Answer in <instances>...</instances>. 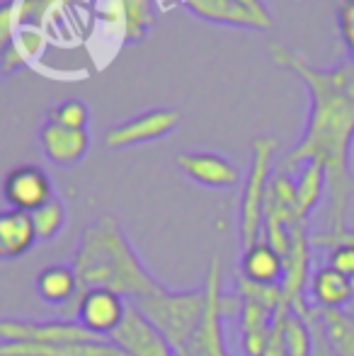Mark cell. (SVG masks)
I'll return each instance as SVG.
<instances>
[{
    "label": "cell",
    "mask_w": 354,
    "mask_h": 356,
    "mask_svg": "<svg viewBox=\"0 0 354 356\" xmlns=\"http://www.w3.org/2000/svg\"><path fill=\"white\" fill-rule=\"evenodd\" d=\"M269 51L279 66L291 71L308 90L306 127L277 170L293 172L306 160H318L328 175L330 230H345L347 204L354 194V63L342 58L330 68H318L282 44H272Z\"/></svg>",
    "instance_id": "obj_1"
},
{
    "label": "cell",
    "mask_w": 354,
    "mask_h": 356,
    "mask_svg": "<svg viewBox=\"0 0 354 356\" xmlns=\"http://www.w3.org/2000/svg\"><path fill=\"white\" fill-rule=\"evenodd\" d=\"M71 267L78 277L81 296L92 289H104L122 298L127 296L138 300L166 289L138 259L127 233L112 216H99L83 230Z\"/></svg>",
    "instance_id": "obj_2"
},
{
    "label": "cell",
    "mask_w": 354,
    "mask_h": 356,
    "mask_svg": "<svg viewBox=\"0 0 354 356\" xmlns=\"http://www.w3.org/2000/svg\"><path fill=\"white\" fill-rule=\"evenodd\" d=\"M131 303L172 344V349L179 356L184 344L189 342V337L197 330L199 320H202L204 305H207V293H204V289H192V291L163 289L158 293L131 300Z\"/></svg>",
    "instance_id": "obj_3"
},
{
    "label": "cell",
    "mask_w": 354,
    "mask_h": 356,
    "mask_svg": "<svg viewBox=\"0 0 354 356\" xmlns=\"http://www.w3.org/2000/svg\"><path fill=\"white\" fill-rule=\"evenodd\" d=\"M277 141L274 138H257L252 145L250 172L246 177L241 197V243L243 250L262 240V223H265V199L267 189L272 182V163L277 153Z\"/></svg>",
    "instance_id": "obj_4"
},
{
    "label": "cell",
    "mask_w": 354,
    "mask_h": 356,
    "mask_svg": "<svg viewBox=\"0 0 354 356\" xmlns=\"http://www.w3.org/2000/svg\"><path fill=\"white\" fill-rule=\"evenodd\" d=\"M207 305L204 315L199 320L197 330L184 344L179 356H231L223 334V315H226V296H223V282H221V257H214L207 272Z\"/></svg>",
    "instance_id": "obj_5"
},
{
    "label": "cell",
    "mask_w": 354,
    "mask_h": 356,
    "mask_svg": "<svg viewBox=\"0 0 354 356\" xmlns=\"http://www.w3.org/2000/svg\"><path fill=\"white\" fill-rule=\"evenodd\" d=\"M308 282H311V235L306 223H301L291 230V245L284 254V277L279 284L284 305L296 315H301L311 305L306 300Z\"/></svg>",
    "instance_id": "obj_6"
},
{
    "label": "cell",
    "mask_w": 354,
    "mask_h": 356,
    "mask_svg": "<svg viewBox=\"0 0 354 356\" xmlns=\"http://www.w3.org/2000/svg\"><path fill=\"white\" fill-rule=\"evenodd\" d=\"M182 122V114L170 107H158L146 109V112L136 114V117L127 119V122L117 124L107 131L104 145L107 148H131V145L161 141L168 134H172Z\"/></svg>",
    "instance_id": "obj_7"
},
{
    "label": "cell",
    "mask_w": 354,
    "mask_h": 356,
    "mask_svg": "<svg viewBox=\"0 0 354 356\" xmlns=\"http://www.w3.org/2000/svg\"><path fill=\"white\" fill-rule=\"evenodd\" d=\"M129 305L124 303V298L114 291L104 289H92L78 298L76 310H73V320L81 327H86L95 337L109 339L119 330V325L124 323Z\"/></svg>",
    "instance_id": "obj_8"
},
{
    "label": "cell",
    "mask_w": 354,
    "mask_h": 356,
    "mask_svg": "<svg viewBox=\"0 0 354 356\" xmlns=\"http://www.w3.org/2000/svg\"><path fill=\"white\" fill-rule=\"evenodd\" d=\"M109 342L117 344L127 356H177L172 344L138 313L134 303L127 308L124 323L109 337Z\"/></svg>",
    "instance_id": "obj_9"
},
{
    "label": "cell",
    "mask_w": 354,
    "mask_h": 356,
    "mask_svg": "<svg viewBox=\"0 0 354 356\" xmlns=\"http://www.w3.org/2000/svg\"><path fill=\"white\" fill-rule=\"evenodd\" d=\"M3 197L10 209L32 213L54 197V184L39 165H19L3 179Z\"/></svg>",
    "instance_id": "obj_10"
},
{
    "label": "cell",
    "mask_w": 354,
    "mask_h": 356,
    "mask_svg": "<svg viewBox=\"0 0 354 356\" xmlns=\"http://www.w3.org/2000/svg\"><path fill=\"white\" fill-rule=\"evenodd\" d=\"M177 168L192 182L209 189H228L241 182V170L228 158L211 150H187L177 155Z\"/></svg>",
    "instance_id": "obj_11"
},
{
    "label": "cell",
    "mask_w": 354,
    "mask_h": 356,
    "mask_svg": "<svg viewBox=\"0 0 354 356\" xmlns=\"http://www.w3.org/2000/svg\"><path fill=\"white\" fill-rule=\"evenodd\" d=\"M39 145L54 165L71 168L88 155L90 134L88 129H71L56 122H44L39 129Z\"/></svg>",
    "instance_id": "obj_12"
},
{
    "label": "cell",
    "mask_w": 354,
    "mask_h": 356,
    "mask_svg": "<svg viewBox=\"0 0 354 356\" xmlns=\"http://www.w3.org/2000/svg\"><path fill=\"white\" fill-rule=\"evenodd\" d=\"M37 296L49 305L61 308L63 320L73 318V310L81 298V286H78V277L73 272L71 264H49L37 274L34 282Z\"/></svg>",
    "instance_id": "obj_13"
},
{
    "label": "cell",
    "mask_w": 354,
    "mask_h": 356,
    "mask_svg": "<svg viewBox=\"0 0 354 356\" xmlns=\"http://www.w3.org/2000/svg\"><path fill=\"white\" fill-rule=\"evenodd\" d=\"M0 356H127L109 339L97 342H0Z\"/></svg>",
    "instance_id": "obj_14"
},
{
    "label": "cell",
    "mask_w": 354,
    "mask_h": 356,
    "mask_svg": "<svg viewBox=\"0 0 354 356\" xmlns=\"http://www.w3.org/2000/svg\"><path fill=\"white\" fill-rule=\"evenodd\" d=\"M308 296L313 300V308L318 310H345L354 300L350 279L328 264L311 274Z\"/></svg>",
    "instance_id": "obj_15"
},
{
    "label": "cell",
    "mask_w": 354,
    "mask_h": 356,
    "mask_svg": "<svg viewBox=\"0 0 354 356\" xmlns=\"http://www.w3.org/2000/svg\"><path fill=\"white\" fill-rule=\"evenodd\" d=\"M37 245V233H34L32 216L8 209L0 211V259L13 262L29 252Z\"/></svg>",
    "instance_id": "obj_16"
},
{
    "label": "cell",
    "mask_w": 354,
    "mask_h": 356,
    "mask_svg": "<svg viewBox=\"0 0 354 356\" xmlns=\"http://www.w3.org/2000/svg\"><path fill=\"white\" fill-rule=\"evenodd\" d=\"M241 277L260 286H279L284 277V257L267 240H257L243 250Z\"/></svg>",
    "instance_id": "obj_17"
},
{
    "label": "cell",
    "mask_w": 354,
    "mask_h": 356,
    "mask_svg": "<svg viewBox=\"0 0 354 356\" xmlns=\"http://www.w3.org/2000/svg\"><path fill=\"white\" fill-rule=\"evenodd\" d=\"M293 194H296V216L306 223L313 209L321 204L323 194L328 192V175L318 160H306L293 172Z\"/></svg>",
    "instance_id": "obj_18"
},
{
    "label": "cell",
    "mask_w": 354,
    "mask_h": 356,
    "mask_svg": "<svg viewBox=\"0 0 354 356\" xmlns=\"http://www.w3.org/2000/svg\"><path fill=\"white\" fill-rule=\"evenodd\" d=\"M184 8L192 10L197 17L218 24H233V27L262 29L260 22L248 10H243L236 0H179Z\"/></svg>",
    "instance_id": "obj_19"
},
{
    "label": "cell",
    "mask_w": 354,
    "mask_h": 356,
    "mask_svg": "<svg viewBox=\"0 0 354 356\" xmlns=\"http://www.w3.org/2000/svg\"><path fill=\"white\" fill-rule=\"evenodd\" d=\"M335 356H354V318L345 310H318Z\"/></svg>",
    "instance_id": "obj_20"
},
{
    "label": "cell",
    "mask_w": 354,
    "mask_h": 356,
    "mask_svg": "<svg viewBox=\"0 0 354 356\" xmlns=\"http://www.w3.org/2000/svg\"><path fill=\"white\" fill-rule=\"evenodd\" d=\"M124 15V42H138L153 27V3L151 0H119Z\"/></svg>",
    "instance_id": "obj_21"
},
{
    "label": "cell",
    "mask_w": 354,
    "mask_h": 356,
    "mask_svg": "<svg viewBox=\"0 0 354 356\" xmlns=\"http://www.w3.org/2000/svg\"><path fill=\"white\" fill-rule=\"evenodd\" d=\"M29 216H32V225H34V233H37V240H42V243H49V240L56 238V235L63 230L66 218H68L66 204H63L58 197H51L47 204H42L37 211H32Z\"/></svg>",
    "instance_id": "obj_22"
},
{
    "label": "cell",
    "mask_w": 354,
    "mask_h": 356,
    "mask_svg": "<svg viewBox=\"0 0 354 356\" xmlns=\"http://www.w3.org/2000/svg\"><path fill=\"white\" fill-rule=\"evenodd\" d=\"M284 349H287V356H313L311 327L293 310L284 313Z\"/></svg>",
    "instance_id": "obj_23"
},
{
    "label": "cell",
    "mask_w": 354,
    "mask_h": 356,
    "mask_svg": "<svg viewBox=\"0 0 354 356\" xmlns=\"http://www.w3.org/2000/svg\"><path fill=\"white\" fill-rule=\"evenodd\" d=\"M47 122H56L71 129H88L90 124V109L83 99H63L54 109H49Z\"/></svg>",
    "instance_id": "obj_24"
},
{
    "label": "cell",
    "mask_w": 354,
    "mask_h": 356,
    "mask_svg": "<svg viewBox=\"0 0 354 356\" xmlns=\"http://www.w3.org/2000/svg\"><path fill=\"white\" fill-rule=\"evenodd\" d=\"M22 29V17H19V0H3L0 3V61L17 39Z\"/></svg>",
    "instance_id": "obj_25"
},
{
    "label": "cell",
    "mask_w": 354,
    "mask_h": 356,
    "mask_svg": "<svg viewBox=\"0 0 354 356\" xmlns=\"http://www.w3.org/2000/svg\"><path fill=\"white\" fill-rule=\"evenodd\" d=\"M337 29L347 49V58L354 63V0H345L337 10Z\"/></svg>",
    "instance_id": "obj_26"
},
{
    "label": "cell",
    "mask_w": 354,
    "mask_h": 356,
    "mask_svg": "<svg viewBox=\"0 0 354 356\" xmlns=\"http://www.w3.org/2000/svg\"><path fill=\"white\" fill-rule=\"evenodd\" d=\"M328 267L337 269L340 274H345L347 279L354 274V245L352 243H340L335 248H330L328 254Z\"/></svg>",
    "instance_id": "obj_27"
},
{
    "label": "cell",
    "mask_w": 354,
    "mask_h": 356,
    "mask_svg": "<svg viewBox=\"0 0 354 356\" xmlns=\"http://www.w3.org/2000/svg\"><path fill=\"white\" fill-rule=\"evenodd\" d=\"M287 310L289 308H282L277 313V318H274L272 334H269L262 356H287V349H284V313H287Z\"/></svg>",
    "instance_id": "obj_28"
},
{
    "label": "cell",
    "mask_w": 354,
    "mask_h": 356,
    "mask_svg": "<svg viewBox=\"0 0 354 356\" xmlns=\"http://www.w3.org/2000/svg\"><path fill=\"white\" fill-rule=\"evenodd\" d=\"M340 243H352L354 245V230L345 228V230H337V233H332V230H325V233L311 235V245H313V248H335V245H340Z\"/></svg>",
    "instance_id": "obj_29"
},
{
    "label": "cell",
    "mask_w": 354,
    "mask_h": 356,
    "mask_svg": "<svg viewBox=\"0 0 354 356\" xmlns=\"http://www.w3.org/2000/svg\"><path fill=\"white\" fill-rule=\"evenodd\" d=\"M238 5H241L243 10H248V13L252 15V17L260 22V27L262 29H269L274 24V19H272V15H269V10H267V5L262 3V0H236Z\"/></svg>",
    "instance_id": "obj_30"
},
{
    "label": "cell",
    "mask_w": 354,
    "mask_h": 356,
    "mask_svg": "<svg viewBox=\"0 0 354 356\" xmlns=\"http://www.w3.org/2000/svg\"><path fill=\"white\" fill-rule=\"evenodd\" d=\"M345 313H350L352 318H354V300H352V303H350V305H347V308H345Z\"/></svg>",
    "instance_id": "obj_31"
},
{
    "label": "cell",
    "mask_w": 354,
    "mask_h": 356,
    "mask_svg": "<svg viewBox=\"0 0 354 356\" xmlns=\"http://www.w3.org/2000/svg\"><path fill=\"white\" fill-rule=\"evenodd\" d=\"M350 284H352V291H354V274H352V277H350Z\"/></svg>",
    "instance_id": "obj_32"
},
{
    "label": "cell",
    "mask_w": 354,
    "mask_h": 356,
    "mask_svg": "<svg viewBox=\"0 0 354 356\" xmlns=\"http://www.w3.org/2000/svg\"><path fill=\"white\" fill-rule=\"evenodd\" d=\"M0 342H3V332H0Z\"/></svg>",
    "instance_id": "obj_33"
},
{
    "label": "cell",
    "mask_w": 354,
    "mask_h": 356,
    "mask_svg": "<svg viewBox=\"0 0 354 356\" xmlns=\"http://www.w3.org/2000/svg\"><path fill=\"white\" fill-rule=\"evenodd\" d=\"M0 75H3V66H0Z\"/></svg>",
    "instance_id": "obj_34"
}]
</instances>
